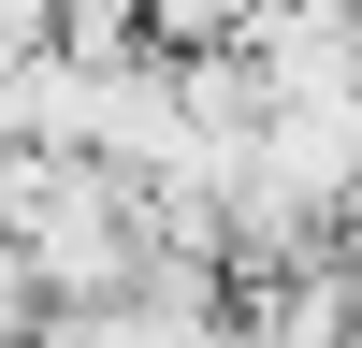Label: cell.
<instances>
[{
  "mask_svg": "<svg viewBox=\"0 0 362 348\" xmlns=\"http://www.w3.org/2000/svg\"><path fill=\"white\" fill-rule=\"evenodd\" d=\"M247 15H261V0H145V44H160V58H203V44H232Z\"/></svg>",
  "mask_w": 362,
  "mask_h": 348,
  "instance_id": "1",
  "label": "cell"
}]
</instances>
